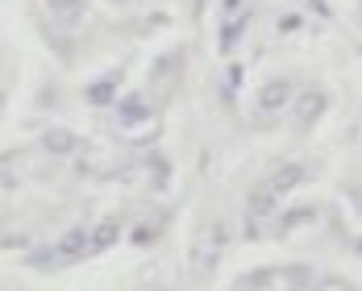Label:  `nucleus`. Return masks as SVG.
I'll return each instance as SVG.
<instances>
[{
  "instance_id": "obj_11",
  "label": "nucleus",
  "mask_w": 362,
  "mask_h": 291,
  "mask_svg": "<svg viewBox=\"0 0 362 291\" xmlns=\"http://www.w3.org/2000/svg\"><path fill=\"white\" fill-rule=\"evenodd\" d=\"M288 283H291V291H313V271L308 266H291Z\"/></svg>"
},
{
  "instance_id": "obj_4",
  "label": "nucleus",
  "mask_w": 362,
  "mask_h": 291,
  "mask_svg": "<svg viewBox=\"0 0 362 291\" xmlns=\"http://www.w3.org/2000/svg\"><path fill=\"white\" fill-rule=\"evenodd\" d=\"M117 112H121V125H142V121H150V105H146L138 92H129Z\"/></svg>"
},
{
  "instance_id": "obj_7",
  "label": "nucleus",
  "mask_w": 362,
  "mask_h": 291,
  "mask_svg": "<svg viewBox=\"0 0 362 291\" xmlns=\"http://www.w3.org/2000/svg\"><path fill=\"white\" fill-rule=\"evenodd\" d=\"M121 237V225L117 220H100L96 229H92V254H100V250H109L112 242Z\"/></svg>"
},
{
  "instance_id": "obj_9",
  "label": "nucleus",
  "mask_w": 362,
  "mask_h": 291,
  "mask_svg": "<svg viewBox=\"0 0 362 291\" xmlns=\"http://www.w3.org/2000/svg\"><path fill=\"white\" fill-rule=\"evenodd\" d=\"M275 196H279V191H275L271 183H262V191H254L250 204H246V208H250V217H254V213H258V217H267V213L275 208Z\"/></svg>"
},
{
  "instance_id": "obj_16",
  "label": "nucleus",
  "mask_w": 362,
  "mask_h": 291,
  "mask_svg": "<svg viewBox=\"0 0 362 291\" xmlns=\"http://www.w3.org/2000/svg\"><path fill=\"white\" fill-rule=\"evenodd\" d=\"M354 200H358V213H362V196H354Z\"/></svg>"
},
{
  "instance_id": "obj_1",
  "label": "nucleus",
  "mask_w": 362,
  "mask_h": 291,
  "mask_svg": "<svg viewBox=\"0 0 362 291\" xmlns=\"http://www.w3.org/2000/svg\"><path fill=\"white\" fill-rule=\"evenodd\" d=\"M325 109H329V96L321 88H304V92L296 96V121H300V125H313Z\"/></svg>"
},
{
  "instance_id": "obj_12",
  "label": "nucleus",
  "mask_w": 362,
  "mask_h": 291,
  "mask_svg": "<svg viewBox=\"0 0 362 291\" xmlns=\"http://www.w3.org/2000/svg\"><path fill=\"white\" fill-rule=\"evenodd\" d=\"M180 71V54H171V59H163V63H154V83H167V79H171V75Z\"/></svg>"
},
{
  "instance_id": "obj_14",
  "label": "nucleus",
  "mask_w": 362,
  "mask_h": 291,
  "mask_svg": "<svg viewBox=\"0 0 362 291\" xmlns=\"http://www.w3.org/2000/svg\"><path fill=\"white\" fill-rule=\"evenodd\" d=\"M238 4H242V0H221V13H233Z\"/></svg>"
},
{
  "instance_id": "obj_13",
  "label": "nucleus",
  "mask_w": 362,
  "mask_h": 291,
  "mask_svg": "<svg viewBox=\"0 0 362 291\" xmlns=\"http://www.w3.org/2000/svg\"><path fill=\"white\" fill-rule=\"evenodd\" d=\"M304 217H313V208H296V213H288V217H284V229H291V225H304Z\"/></svg>"
},
{
  "instance_id": "obj_5",
  "label": "nucleus",
  "mask_w": 362,
  "mask_h": 291,
  "mask_svg": "<svg viewBox=\"0 0 362 291\" xmlns=\"http://www.w3.org/2000/svg\"><path fill=\"white\" fill-rule=\"evenodd\" d=\"M42 146H46L50 154H75V150H79V138H75L71 129H46Z\"/></svg>"
},
{
  "instance_id": "obj_10",
  "label": "nucleus",
  "mask_w": 362,
  "mask_h": 291,
  "mask_svg": "<svg viewBox=\"0 0 362 291\" xmlns=\"http://www.w3.org/2000/svg\"><path fill=\"white\" fill-rule=\"evenodd\" d=\"M246 34V17H229V25L221 30V54H229L238 46V37Z\"/></svg>"
},
{
  "instance_id": "obj_2",
  "label": "nucleus",
  "mask_w": 362,
  "mask_h": 291,
  "mask_svg": "<svg viewBox=\"0 0 362 291\" xmlns=\"http://www.w3.org/2000/svg\"><path fill=\"white\" fill-rule=\"evenodd\" d=\"M291 100V83L288 79H271L262 92H258V112H279Z\"/></svg>"
},
{
  "instance_id": "obj_15",
  "label": "nucleus",
  "mask_w": 362,
  "mask_h": 291,
  "mask_svg": "<svg viewBox=\"0 0 362 291\" xmlns=\"http://www.w3.org/2000/svg\"><path fill=\"white\" fill-rule=\"evenodd\" d=\"M354 250H358V254H362V237H358V242H354Z\"/></svg>"
},
{
  "instance_id": "obj_3",
  "label": "nucleus",
  "mask_w": 362,
  "mask_h": 291,
  "mask_svg": "<svg viewBox=\"0 0 362 291\" xmlns=\"http://www.w3.org/2000/svg\"><path fill=\"white\" fill-rule=\"evenodd\" d=\"M50 8H54V17L63 21V25H79L83 17H88V0H46Z\"/></svg>"
},
{
  "instance_id": "obj_8",
  "label": "nucleus",
  "mask_w": 362,
  "mask_h": 291,
  "mask_svg": "<svg viewBox=\"0 0 362 291\" xmlns=\"http://www.w3.org/2000/svg\"><path fill=\"white\" fill-rule=\"evenodd\" d=\"M300 179H304V167H300V162H284V167H279L267 183H271L275 191H288V187H296Z\"/></svg>"
},
{
  "instance_id": "obj_6",
  "label": "nucleus",
  "mask_w": 362,
  "mask_h": 291,
  "mask_svg": "<svg viewBox=\"0 0 362 291\" xmlns=\"http://www.w3.org/2000/svg\"><path fill=\"white\" fill-rule=\"evenodd\" d=\"M117 79L121 75H105V79L88 83V105H109L112 96H117Z\"/></svg>"
}]
</instances>
